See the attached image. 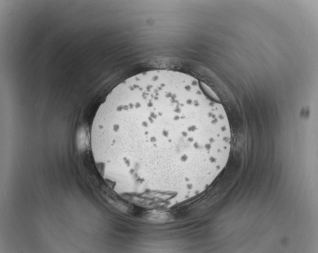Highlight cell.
Listing matches in <instances>:
<instances>
[{"label": "cell", "mask_w": 318, "mask_h": 253, "mask_svg": "<svg viewBox=\"0 0 318 253\" xmlns=\"http://www.w3.org/2000/svg\"><path fill=\"white\" fill-rule=\"evenodd\" d=\"M98 134L121 148L137 176L173 175L196 181L231 139L215 93L195 78L150 70L123 81L109 93L93 121Z\"/></svg>", "instance_id": "cell-1"}]
</instances>
